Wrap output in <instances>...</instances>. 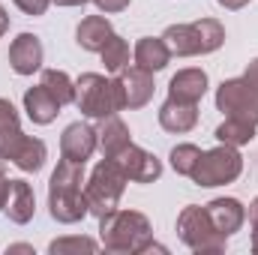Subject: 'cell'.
I'll list each match as a JSON object with an SVG mask.
<instances>
[{
    "mask_svg": "<svg viewBox=\"0 0 258 255\" xmlns=\"http://www.w3.org/2000/svg\"><path fill=\"white\" fill-rule=\"evenodd\" d=\"M84 165L60 159L51 180H48V210L51 219L63 222V225H75L81 222L90 210H87V198H84Z\"/></svg>",
    "mask_w": 258,
    "mask_h": 255,
    "instance_id": "6da1fadb",
    "label": "cell"
},
{
    "mask_svg": "<svg viewBox=\"0 0 258 255\" xmlns=\"http://www.w3.org/2000/svg\"><path fill=\"white\" fill-rule=\"evenodd\" d=\"M150 219L138 210H114L99 219V240L108 252L141 255L150 246Z\"/></svg>",
    "mask_w": 258,
    "mask_h": 255,
    "instance_id": "7a4b0ae2",
    "label": "cell"
},
{
    "mask_svg": "<svg viewBox=\"0 0 258 255\" xmlns=\"http://www.w3.org/2000/svg\"><path fill=\"white\" fill-rule=\"evenodd\" d=\"M165 45L177 57H195V54H210L225 42V27L216 18H201L192 24H171L162 33Z\"/></svg>",
    "mask_w": 258,
    "mask_h": 255,
    "instance_id": "3957f363",
    "label": "cell"
},
{
    "mask_svg": "<svg viewBox=\"0 0 258 255\" xmlns=\"http://www.w3.org/2000/svg\"><path fill=\"white\" fill-rule=\"evenodd\" d=\"M126 174L120 171V165L114 159H102L93 171H90V180L84 183V198H87V210L102 219L108 213L117 210L123 189H126Z\"/></svg>",
    "mask_w": 258,
    "mask_h": 255,
    "instance_id": "277c9868",
    "label": "cell"
},
{
    "mask_svg": "<svg viewBox=\"0 0 258 255\" xmlns=\"http://www.w3.org/2000/svg\"><path fill=\"white\" fill-rule=\"evenodd\" d=\"M177 234L198 255H216V252H222L225 243H228V237L213 225L207 207H198V204H189V207L180 210V216H177Z\"/></svg>",
    "mask_w": 258,
    "mask_h": 255,
    "instance_id": "5b68a950",
    "label": "cell"
},
{
    "mask_svg": "<svg viewBox=\"0 0 258 255\" xmlns=\"http://www.w3.org/2000/svg\"><path fill=\"white\" fill-rule=\"evenodd\" d=\"M75 105L81 114L102 120L120 111V99H117V87L114 78H105L99 72H84L75 81Z\"/></svg>",
    "mask_w": 258,
    "mask_h": 255,
    "instance_id": "8992f818",
    "label": "cell"
},
{
    "mask_svg": "<svg viewBox=\"0 0 258 255\" xmlns=\"http://www.w3.org/2000/svg\"><path fill=\"white\" fill-rule=\"evenodd\" d=\"M243 171V156L237 153V147L231 144H219L207 153H201L198 165L192 168V177L198 186H225V183H234Z\"/></svg>",
    "mask_w": 258,
    "mask_h": 255,
    "instance_id": "52a82bcc",
    "label": "cell"
},
{
    "mask_svg": "<svg viewBox=\"0 0 258 255\" xmlns=\"http://www.w3.org/2000/svg\"><path fill=\"white\" fill-rule=\"evenodd\" d=\"M216 108L225 117H240L258 126V90L246 78H228L216 90Z\"/></svg>",
    "mask_w": 258,
    "mask_h": 255,
    "instance_id": "ba28073f",
    "label": "cell"
},
{
    "mask_svg": "<svg viewBox=\"0 0 258 255\" xmlns=\"http://www.w3.org/2000/svg\"><path fill=\"white\" fill-rule=\"evenodd\" d=\"M114 87H117L120 108H129V111L132 108H144L153 99V72L138 69V66H126V69L117 72Z\"/></svg>",
    "mask_w": 258,
    "mask_h": 255,
    "instance_id": "9c48e42d",
    "label": "cell"
},
{
    "mask_svg": "<svg viewBox=\"0 0 258 255\" xmlns=\"http://www.w3.org/2000/svg\"><path fill=\"white\" fill-rule=\"evenodd\" d=\"M114 162L120 165V171L132 183H153V180L162 177V162L153 153H147L144 147H138V144H126L114 156Z\"/></svg>",
    "mask_w": 258,
    "mask_h": 255,
    "instance_id": "30bf717a",
    "label": "cell"
},
{
    "mask_svg": "<svg viewBox=\"0 0 258 255\" xmlns=\"http://www.w3.org/2000/svg\"><path fill=\"white\" fill-rule=\"evenodd\" d=\"M99 147V138H96V129L87 126V123H69L63 129V135H60V153H63V159L69 162H78V165H84L90 156H93V150Z\"/></svg>",
    "mask_w": 258,
    "mask_h": 255,
    "instance_id": "8fae6325",
    "label": "cell"
},
{
    "mask_svg": "<svg viewBox=\"0 0 258 255\" xmlns=\"http://www.w3.org/2000/svg\"><path fill=\"white\" fill-rule=\"evenodd\" d=\"M42 57H45L42 42H39V36H33V33H18V36L12 39V45H9V66H12L18 75H33V72H39V69H42Z\"/></svg>",
    "mask_w": 258,
    "mask_h": 255,
    "instance_id": "7c38bea8",
    "label": "cell"
},
{
    "mask_svg": "<svg viewBox=\"0 0 258 255\" xmlns=\"http://www.w3.org/2000/svg\"><path fill=\"white\" fill-rule=\"evenodd\" d=\"M207 93V72L204 69H180L171 84H168V99H177V102H201V96Z\"/></svg>",
    "mask_w": 258,
    "mask_h": 255,
    "instance_id": "4fadbf2b",
    "label": "cell"
},
{
    "mask_svg": "<svg viewBox=\"0 0 258 255\" xmlns=\"http://www.w3.org/2000/svg\"><path fill=\"white\" fill-rule=\"evenodd\" d=\"M6 216L15 225H27L36 213V195L27 180H9V198H6Z\"/></svg>",
    "mask_w": 258,
    "mask_h": 255,
    "instance_id": "5bb4252c",
    "label": "cell"
},
{
    "mask_svg": "<svg viewBox=\"0 0 258 255\" xmlns=\"http://www.w3.org/2000/svg\"><path fill=\"white\" fill-rule=\"evenodd\" d=\"M204 207H207L213 225H216L225 237H231L234 231H240V225H243V219H246V207H243L237 198H213V201L204 204Z\"/></svg>",
    "mask_w": 258,
    "mask_h": 255,
    "instance_id": "9a60e30c",
    "label": "cell"
},
{
    "mask_svg": "<svg viewBox=\"0 0 258 255\" xmlns=\"http://www.w3.org/2000/svg\"><path fill=\"white\" fill-rule=\"evenodd\" d=\"M198 123V105L195 102H177V99H165L159 108V126L165 132L183 135Z\"/></svg>",
    "mask_w": 258,
    "mask_h": 255,
    "instance_id": "2e32d148",
    "label": "cell"
},
{
    "mask_svg": "<svg viewBox=\"0 0 258 255\" xmlns=\"http://www.w3.org/2000/svg\"><path fill=\"white\" fill-rule=\"evenodd\" d=\"M96 138H99V150H102V156H105V159H114L126 144H132L129 126L117 117V114H111V117H102V120H99Z\"/></svg>",
    "mask_w": 258,
    "mask_h": 255,
    "instance_id": "e0dca14e",
    "label": "cell"
},
{
    "mask_svg": "<svg viewBox=\"0 0 258 255\" xmlns=\"http://www.w3.org/2000/svg\"><path fill=\"white\" fill-rule=\"evenodd\" d=\"M60 102L48 93V87H30L27 93H24V111H27V117L33 120V123H39V126H48L57 114H60Z\"/></svg>",
    "mask_w": 258,
    "mask_h": 255,
    "instance_id": "ac0fdd59",
    "label": "cell"
},
{
    "mask_svg": "<svg viewBox=\"0 0 258 255\" xmlns=\"http://www.w3.org/2000/svg\"><path fill=\"white\" fill-rule=\"evenodd\" d=\"M45 159H48V147H45V141L30 138V135H21L18 144H15L12 153H9V162L18 165V168L27 171V174H36V171L45 165Z\"/></svg>",
    "mask_w": 258,
    "mask_h": 255,
    "instance_id": "d6986e66",
    "label": "cell"
},
{
    "mask_svg": "<svg viewBox=\"0 0 258 255\" xmlns=\"http://www.w3.org/2000/svg\"><path fill=\"white\" fill-rule=\"evenodd\" d=\"M111 36H114V30H111V21L105 15H87L75 30V42L84 51H102Z\"/></svg>",
    "mask_w": 258,
    "mask_h": 255,
    "instance_id": "ffe728a7",
    "label": "cell"
},
{
    "mask_svg": "<svg viewBox=\"0 0 258 255\" xmlns=\"http://www.w3.org/2000/svg\"><path fill=\"white\" fill-rule=\"evenodd\" d=\"M168 60H171V51H168V45H165L162 36L159 39H153V36L138 39V45H135V66L138 69L159 72V69L168 66Z\"/></svg>",
    "mask_w": 258,
    "mask_h": 255,
    "instance_id": "44dd1931",
    "label": "cell"
},
{
    "mask_svg": "<svg viewBox=\"0 0 258 255\" xmlns=\"http://www.w3.org/2000/svg\"><path fill=\"white\" fill-rule=\"evenodd\" d=\"M21 135L24 132H21V120H18L15 105L9 99H0V162L9 159V153H12V147L18 144Z\"/></svg>",
    "mask_w": 258,
    "mask_h": 255,
    "instance_id": "7402d4cb",
    "label": "cell"
},
{
    "mask_svg": "<svg viewBox=\"0 0 258 255\" xmlns=\"http://www.w3.org/2000/svg\"><path fill=\"white\" fill-rule=\"evenodd\" d=\"M219 144H231V147H243L255 138V123L240 120V117H225V123L216 126Z\"/></svg>",
    "mask_w": 258,
    "mask_h": 255,
    "instance_id": "603a6c76",
    "label": "cell"
},
{
    "mask_svg": "<svg viewBox=\"0 0 258 255\" xmlns=\"http://www.w3.org/2000/svg\"><path fill=\"white\" fill-rule=\"evenodd\" d=\"M42 87H48V93L60 102V105H69L75 102V81L66 75L63 69H42Z\"/></svg>",
    "mask_w": 258,
    "mask_h": 255,
    "instance_id": "cb8c5ba5",
    "label": "cell"
},
{
    "mask_svg": "<svg viewBox=\"0 0 258 255\" xmlns=\"http://www.w3.org/2000/svg\"><path fill=\"white\" fill-rule=\"evenodd\" d=\"M99 54H102V63H105L108 72H120V69L129 66V45H126V39L117 36V33L105 42V48Z\"/></svg>",
    "mask_w": 258,
    "mask_h": 255,
    "instance_id": "d4e9b609",
    "label": "cell"
},
{
    "mask_svg": "<svg viewBox=\"0 0 258 255\" xmlns=\"http://www.w3.org/2000/svg\"><path fill=\"white\" fill-rule=\"evenodd\" d=\"M198 159H201V150H198L195 144H177V147L171 150V168H174L177 174H183V177L192 174V168L198 165Z\"/></svg>",
    "mask_w": 258,
    "mask_h": 255,
    "instance_id": "484cf974",
    "label": "cell"
},
{
    "mask_svg": "<svg viewBox=\"0 0 258 255\" xmlns=\"http://www.w3.org/2000/svg\"><path fill=\"white\" fill-rule=\"evenodd\" d=\"M99 243L90 240V237H60V240H51L48 252L51 255H63V252H96Z\"/></svg>",
    "mask_w": 258,
    "mask_h": 255,
    "instance_id": "4316f807",
    "label": "cell"
},
{
    "mask_svg": "<svg viewBox=\"0 0 258 255\" xmlns=\"http://www.w3.org/2000/svg\"><path fill=\"white\" fill-rule=\"evenodd\" d=\"M24 15H45V9H48V3L51 0H12Z\"/></svg>",
    "mask_w": 258,
    "mask_h": 255,
    "instance_id": "83f0119b",
    "label": "cell"
},
{
    "mask_svg": "<svg viewBox=\"0 0 258 255\" xmlns=\"http://www.w3.org/2000/svg\"><path fill=\"white\" fill-rule=\"evenodd\" d=\"M99 6V12H123L129 6V0H93Z\"/></svg>",
    "mask_w": 258,
    "mask_h": 255,
    "instance_id": "f1b7e54d",
    "label": "cell"
},
{
    "mask_svg": "<svg viewBox=\"0 0 258 255\" xmlns=\"http://www.w3.org/2000/svg\"><path fill=\"white\" fill-rule=\"evenodd\" d=\"M249 222H252V249L258 252V195L249 204Z\"/></svg>",
    "mask_w": 258,
    "mask_h": 255,
    "instance_id": "f546056e",
    "label": "cell"
},
{
    "mask_svg": "<svg viewBox=\"0 0 258 255\" xmlns=\"http://www.w3.org/2000/svg\"><path fill=\"white\" fill-rule=\"evenodd\" d=\"M6 198H9V177H6V171L0 168V210L6 207Z\"/></svg>",
    "mask_w": 258,
    "mask_h": 255,
    "instance_id": "4dcf8cb0",
    "label": "cell"
},
{
    "mask_svg": "<svg viewBox=\"0 0 258 255\" xmlns=\"http://www.w3.org/2000/svg\"><path fill=\"white\" fill-rule=\"evenodd\" d=\"M243 78H246V81H249V84H252V87L258 90V57H255V60H252L249 66H246V72H243Z\"/></svg>",
    "mask_w": 258,
    "mask_h": 255,
    "instance_id": "1f68e13d",
    "label": "cell"
},
{
    "mask_svg": "<svg viewBox=\"0 0 258 255\" xmlns=\"http://www.w3.org/2000/svg\"><path fill=\"white\" fill-rule=\"evenodd\" d=\"M219 6H225V9H243L249 0H216Z\"/></svg>",
    "mask_w": 258,
    "mask_h": 255,
    "instance_id": "d6a6232c",
    "label": "cell"
},
{
    "mask_svg": "<svg viewBox=\"0 0 258 255\" xmlns=\"http://www.w3.org/2000/svg\"><path fill=\"white\" fill-rule=\"evenodd\" d=\"M9 30V15H6V9H3V3H0V36Z\"/></svg>",
    "mask_w": 258,
    "mask_h": 255,
    "instance_id": "836d02e7",
    "label": "cell"
},
{
    "mask_svg": "<svg viewBox=\"0 0 258 255\" xmlns=\"http://www.w3.org/2000/svg\"><path fill=\"white\" fill-rule=\"evenodd\" d=\"M9 252H33V246H27V243H15V246H9Z\"/></svg>",
    "mask_w": 258,
    "mask_h": 255,
    "instance_id": "e575fe53",
    "label": "cell"
},
{
    "mask_svg": "<svg viewBox=\"0 0 258 255\" xmlns=\"http://www.w3.org/2000/svg\"><path fill=\"white\" fill-rule=\"evenodd\" d=\"M57 6H84L87 0H54Z\"/></svg>",
    "mask_w": 258,
    "mask_h": 255,
    "instance_id": "d590c367",
    "label": "cell"
}]
</instances>
